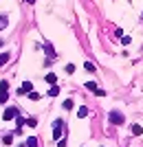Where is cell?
<instances>
[{
	"instance_id": "obj_1",
	"label": "cell",
	"mask_w": 143,
	"mask_h": 147,
	"mask_svg": "<svg viewBox=\"0 0 143 147\" xmlns=\"http://www.w3.org/2000/svg\"><path fill=\"white\" fill-rule=\"evenodd\" d=\"M110 123L112 125H121V123H123V114H121V112H110Z\"/></svg>"
},
{
	"instance_id": "obj_2",
	"label": "cell",
	"mask_w": 143,
	"mask_h": 147,
	"mask_svg": "<svg viewBox=\"0 0 143 147\" xmlns=\"http://www.w3.org/2000/svg\"><path fill=\"white\" fill-rule=\"evenodd\" d=\"M16 114H18V112L13 110V108H9V110H7V112H5V121H11V119H13V117H16Z\"/></svg>"
},
{
	"instance_id": "obj_3",
	"label": "cell",
	"mask_w": 143,
	"mask_h": 147,
	"mask_svg": "<svg viewBox=\"0 0 143 147\" xmlns=\"http://www.w3.org/2000/svg\"><path fill=\"white\" fill-rule=\"evenodd\" d=\"M31 84H29V81H24V84H22V88H20V92H31Z\"/></svg>"
},
{
	"instance_id": "obj_4",
	"label": "cell",
	"mask_w": 143,
	"mask_h": 147,
	"mask_svg": "<svg viewBox=\"0 0 143 147\" xmlns=\"http://www.w3.org/2000/svg\"><path fill=\"white\" fill-rule=\"evenodd\" d=\"M7 99H9L7 90H0V103H7Z\"/></svg>"
},
{
	"instance_id": "obj_5",
	"label": "cell",
	"mask_w": 143,
	"mask_h": 147,
	"mask_svg": "<svg viewBox=\"0 0 143 147\" xmlns=\"http://www.w3.org/2000/svg\"><path fill=\"white\" fill-rule=\"evenodd\" d=\"M84 68H86V73H95V64H90V61H86Z\"/></svg>"
},
{
	"instance_id": "obj_6",
	"label": "cell",
	"mask_w": 143,
	"mask_h": 147,
	"mask_svg": "<svg viewBox=\"0 0 143 147\" xmlns=\"http://www.w3.org/2000/svg\"><path fill=\"white\" fill-rule=\"evenodd\" d=\"M55 94H60V88H57V86L49 88V97H55Z\"/></svg>"
},
{
	"instance_id": "obj_7",
	"label": "cell",
	"mask_w": 143,
	"mask_h": 147,
	"mask_svg": "<svg viewBox=\"0 0 143 147\" xmlns=\"http://www.w3.org/2000/svg\"><path fill=\"white\" fill-rule=\"evenodd\" d=\"M62 108H64V110H70V108H73V101H70V99H66V101L62 103Z\"/></svg>"
},
{
	"instance_id": "obj_8",
	"label": "cell",
	"mask_w": 143,
	"mask_h": 147,
	"mask_svg": "<svg viewBox=\"0 0 143 147\" xmlns=\"http://www.w3.org/2000/svg\"><path fill=\"white\" fill-rule=\"evenodd\" d=\"M86 114H88V108H79V112H77V117H79V119H84Z\"/></svg>"
},
{
	"instance_id": "obj_9",
	"label": "cell",
	"mask_w": 143,
	"mask_h": 147,
	"mask_svg": "<svg viewBox=\"0 0 143 147\" xmlns=\"http://www.w3.org/2000/svg\"><path fill=\"white\" fill-rule=\"evenodd\" d=\"M35 145H37V141L33 138V136H31V138H26V147H35Z\"/></svg>"
},
{
	"instance_id": "obj_10",
	"label": "cell",
	"mask_w": 143,
	"mask_h": 147,
	"mask_svg": "<svg viewBox=\"0 0 143 147\" xmlns=\"http://www.w3.org/2000/svg\"><path fill=\"white\" fill-rule=\"evenodd\" d=\"M7 22H9V20H7L5 16H0V31H2V29H5V26H7Z\"/></svg>"
},
{
	"instance_id": "obj_11",
	"label": "cell",
	"mask_w": 143,
	"mask_h": 147,
	"mask_svg": "<svg viewBox=\"0 0 143 147\" xmlns=\"http://www.w3.org/2000/svg\"><path fill=\"white\" fill-rule=\"evenodd\" d=\"M132 132H134L137 136H141V132H143V129H141V125H134V127H132Z\"/></svg>"
},
{
	"instance_id": "obj_12",
	"label": "cell",
	"mask_w": 143,
	"mask_h": 147,
	"mask_svg": "<svg viewBox=\"0 0 143 147\" xmlns=\"http://www.w3.org/2000/svg\"><path fill=\"white\" fill-rule=\"evenodd\" d=\"M46 81H49V84H55V75H53V73L46 75Z\"/></svg>"
},
{
	"instance_id": "obj_13",
	"label": "cell",
	"mask_w": 143,
	"mask_h": 147,
	"mask_svg": "<svg viewBox=\"0 0 143 147\" xmlns=\"http://www.w3.org/2000/svg\"><path fill=\"white\" fill-rule=\"evenodd\" d=\"M86 88H88V90H97V84H95V81H90V84H86Z\"/></svg>"
},
{
	"instance_id": "obj_14",
	"label": "cell",
	"mask_w": 143,
	"mask_h": 147,
	"mask_svg": "<svg viewBox=\"0 0 143 147\" xmlns=\"http://www.w3.org/2000/svg\"><path fill=\"white\" fill-rule=\"evenodd\" d=\"M26 125H29V127H35L37 121H35V119H29V121H26Z\"/></svg>"
}]
</instances>
